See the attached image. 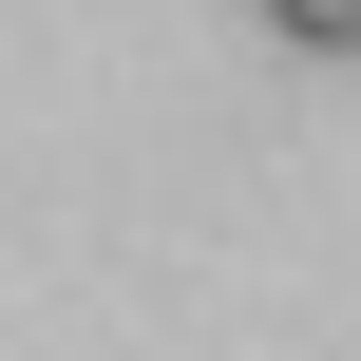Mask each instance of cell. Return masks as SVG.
<instances>
[{"instance_id": "1", "label": "cell", "mask_w": 361, "mask_h": 361, "mask_svg": "<svg viewBox=\"0 0 361 361\" xmlns=\"http://www.w3.org/2000/svg\"><path fill=\"white\" fill-rule=\"evenodd\" d=\"M247 19H267L286 57H361V0H247Z\"/></svg>"}]
</instances>
